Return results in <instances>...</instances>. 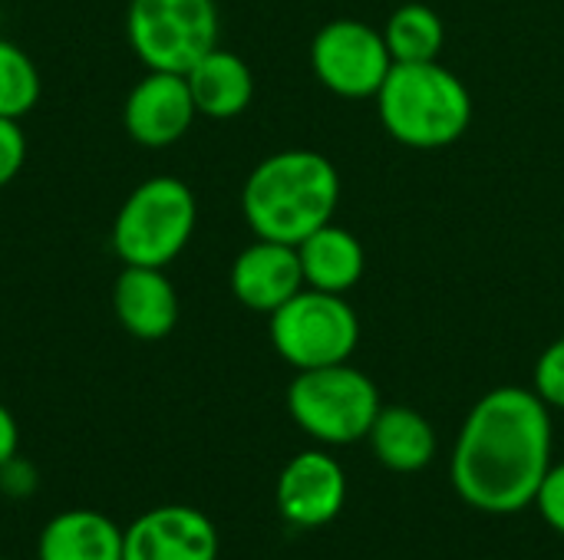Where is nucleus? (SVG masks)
I'll return each instance as SVG.
<instances>
[{
	"mask_svg": "<svg viewBox=\"0 0 564 560\" xmlns=\"http://www.w3.org/2000/svg\"><path fill=\"white\" fill-rule=\"evenodd\" d=\"M552 469V413L535 389H489L466 416L449 462L456 495L486 515L535 505Z\"/></svg>",
	"mask_w": 564,
	"mask_h": 560,
	"instance_id": "obj_1",
	"label": "nucleus"
},
{
	"mask_svg": "<svg viewBox=\"0 0 564 560\" xmlns=\"http://www.w3.org/2000/svg\"><path fill=\"white\" fill-rule=\"evenodd\" d=\"M337 205L340 175L327 155L311 149H284L261 158L241 188V211L254 238L294 248L330 224Z\"/></svg>",
	"mask_w": 564,
	"mask_h": 560,
	"instance_id": "obj_2",
	"label": "nucleus"
},
{
	"mask_svg": "<svg viewBox=\"0 0 564 560\" xmlns=\"http://www.w3.org/2000/svg\"><path fill=\"white\" fill-rule=\"evenodd\" d=\"M377 112L383 129L400 145L430 152L466 135L473 122V96L466 83L440 59L393 63L377 92Z\"/></svg>",
	"mask_w": 564,
	"mask_h": 560,
	"instance_id": "obj_3",
	"label": "nucleus"
},
{
	"mask_svg": "<svg viewBox=\"0 0 564 560\" xmlns=\"http://www.w3.org/2000/svg\"><path fill=\"white\" fill-rule=\"evenodd\" d=\"M198 205L175 175L145 178L129 191L112 221V251L132 267H165L192 241Z\"/></svg>",
	"mask_w": 564,
	"mask_h": 560,
	"instance_id": "obj_4",
	"label": "nucleus"
},
{
	"mask_svg": "<svg viewBox=\"0 0 564 560\" xmlns=\"http://www.w3.org/2000/svg\"><path fill=\"white\" fill-rule=\"evenodd\" d=\"M380 409L377 383L350 363L297 370L288 386V413L294 426L321 446H350L367 439Z\"/></svg>",
	"mask_w": 564,
	"mask_h": 560,
	"instance_id": "obj_5",
	"label": "nucleus"
},
{
	"mask_svg": "<svg viewBox=\"0 0 564 560\" xmlns=\"http://www.w3.org/2000/svg\"><path fill=\"white\" fill-rule=\"evenodd\" d=\"M271 347L294 370L347 363L360 343V317L344 294L304 287L271 314Z\"/></svg>",
	"mask_w": 564,
	"mask_h": 560,
	"instance_id": "obj_6",
	"label": "nucleus"
},
{
	"mask_svg": "<svg viewBox=\"0 0 564 560\" xmlns=\"http://www.w3.org/2000/svg\"><path fill=\"white\" fill-rule=\"evenodd\" d=\"M126 36L145 69L188 73L218 46L215 0H132Z\"/></svg>",
	"mask_w": 564,
	"mask_h": 560,
	"instance_id": "obj_7",
	"label": "nucleus"
},
{
	"mask_svg": "<svg viewBox=\"0 0 564 560\" xmlns=\"http://www.w3.org/2000/svg\"><path fill=\"white\" fill-rule=\"evenodd\" d=\"M317 83L340 99H377L393 69L383 30L364 20H330L311 43Z\"/></svg>",
	"mask_w": 564,
	"mask_h": 560,
	"instance_id": "obj_8",
	"label": "nucleus"
},
{
	"mask_svg": "<svg viewBox=\"0 0 564 560\" xmlns=\"http://www.w3.org/2000/svg\"><path fill=\"white\" fill-rule=\"evenodd\" d=\"M274 502L288 525L304 531L324 528L344 512L347 475L340 462L324 449L297 452L278 475Z\"/></svg>",
	"mask_w": 564,
	"mask_h": 560,
	"instance_id": "obj_9",
	"label": "nucleus"
},
{
	"mask_svg": "<svg viewBox=\"0 0 564 560\" xmlns=\"http://www.w3.org/2000/svg\"><path fill=\"white\" fill-rule=\"evenodd\" d=\"M122 560H218V528L192 505H159L122 531Z\"/></svg>",
	"mask_w": 564,
	"mask_h": 560,
	"instance_id": "obj_10",
	"label": "nucleus"
},
{
	"mask_svg": "<svg viewBox=\"0 0 564 560\" xmlns=\"http://www.w3.org/2000/svg\"><path fill=\"white\" fill-rule=\"evenodd\" d=\"M198 109L182 73H159L149 69L122 106V125L132 142L145 149H169L175 145L195 122Z\"/></svg>",
	"mask_w": 564,
	"mask_h": 560,
	"instance_id": "obj_11",
	"label": "nucleus"
},
{
	"mask_svg": "<svg viewBox=\"0 0 564 560\" xmlns=\"http://www.w3.org/2000/svg\"><path fill=\"white\" fill-rule=\"evenodd\" d=\"M297 290H304V271L294 244L258 238L231 264V294L254 314H274Z\"/></svg>",
	"mask_w": 564,
	"mask_h": 560,
	"instance_id": "obj_12",
	"label": "nucleus"
},
{
	"mask_svg": "<svg viewBox=\"0 0 564 560\" xmlns=\"http://www.w3.org/2000/svg\"><path fill=\"white\" fill-rule=\"evenodd\" d=\"M112 310L135 340H162L178 323V294L162 267L126 264L112 287Z\"/></svg>",
	"mask_w": 564,
	"mask_h": 560,
	"instance_id": "obj_13",
	"label": "nucleus"
},
{
	"mask_svg": "<svg viewBox=\"0 0 564 560\" xmlns=\"http://www.w3.org/2000/svg\"><path fill=\"white\" fill-rule=\"evenodd\" d=\"M122 531L96 508H69L43 525L36 560H122Z\"/></svg>",
	"mask_w": 564,
	"mask_h": 560,
	"instance_id": "obj_14",
	"label": "nucleus"
},
{
	"mask_svg": "<svg viewBox=\"0 0 564 560\" xmlns=\"http://www.w3.org/2000/svg\"><path fill=\"white\" fill-rule=\"evenodd\" d=\"M377 462L397 475L423 472L436 455L433 422L410 406H383L367 432Z\"/></svg>",
	"mask_w": 564,
	"mask_h": 560,
	"instance_id": "obj_15",
	"label": "nucleus"
},
{
	"mask_svg": "<svg viewBox=\"0 0 564 560\" xmlns=\"http://www.w3.org/2000/svg\"><path fill=\"white\" fill-rule=\"evenodd\" d=\"M304 287L327 290V294H347L360 284L367 271V254L357 234H350L340 224H324L314 234H307L297 244Z\"/></svg>",
	"mask_w": 564,
	"mask_h": 560,
	"instance_id": "obj_16",
	"label": "nucleus"
},
{
	"mask_svg": "<svg viewBox=\"0 0 564 560\" xmlns=\"http://www.w3.org/2000/svg\"><path fill=\"white\" fill-rule=\"evenodd\" d=\"M185 79H188L198 116H208V119H235L251 106V96H254V76L248 63L238 53L221 50V46L205 53L185 73Z\"/></svg>",
	"mask_w": 564,
	"mask_h": 560,
	"instance_id": "obj_17",
	"label": "nucleus"
},
{
	"mask_svg": "<svg viewBox=\"0 0 564 560\" xmlns=\"http://www.w3.org/2000/svg\"><path fill=\"white\" fill-rule=\"evenodd\" d=\"M387 50L393 63H433L443 53L446 26L440 13L426 3H400L383 26Z\"/></svg>",
	"mask_w": 564,
	"mask_h": 560,
	"instance_id": "obj_18",
	"label": "nucleus"
},
{
	"mask_svg": "<svg viewBox=\"0 0 564 560\" xmlns=\"http://www.w3.org/2000/svg\"><path fill=\"white\" fill-rule=\"evenodd\" d=\"M40 99V73L26 50L0 40V116L23 119Z\"/></svg>",
	"mask_w": 564,
	"mask_h": 560,
	"instance_id": "obj_19",
	"label": "nucleus"
},
{
	"mask_svg": "<svg viewBox=\"0 0 564 560\" xmlns=\"http://www.w3.org/2000/svg\"><path fill=\"white\" fill-rule=\"evenodd\" d=\"M532 389L542 396L549 409H564V337L549 343L545 353L539 356L532 373Z\"/></svg>",
	"mask_w": 564,
	"mask_h": 560,
	"instance_id": "obj_20",
	"label": "nucleus"
},
{
	"mask_svg": "<svg viewBox=\"0 0 564 560\" xmlns=\"http://www.w3.org/2000/svg\"><path fill=\"white\" fill-rule=\"evenodd\" d=\"M26 162V135L20 129V119L0 116V188L10 185Z\"/></svg>",
	"mask_w": 564,
	"mask_h": 560,
	"instance_id": "obj_21",
	"label": "nucleus"
},
{
	"mask_svg": "<svg viewBox=\"0 0 564 560\" xmlns=\"http://www.w3.org/2000/svg\"><path fill=\"white\" fill-rule=\"evenodd\" d=\"M535 508L552 531L564 535V462H558V465L552 462V469H549V475L535 495Z\"/></svg>",
	"mask_w": 564,
	"mask_h": 560,
	"instance_id": "obj_22",
	"label": "nucleus"
},
{
	"mask_svg": "<svg viewBox=\"0 0 564 560\" xmlns=\"http://www.w3.org/2000/svg\"><path fill=\"white\" fill-rule=\"evenodd\" d=\"M36 485H40V475L26 459H20V452L7 465H0V492L7 498H30Z\"/></svg>",
	"mask_w": 564,
	"mask_h": 560,
	"instance_id": "obj_23",
	"label": "nucleus"
},
{
	"mask_svg": "<svg viewBox=\"0 0 564 560\" xmlns=\"http://www.w3.org/2000/svg\"><path fill=\"white\" fill-rule=\"evenodd\" d=\"M20 449V426L13 419V413L0 403V465H7Z\"/></svg>",
	"mask_w": 564,
	"mask_h": 560,
	"instance_id": "obj_24",
	"label": "nucleus"
}]
</instances>
